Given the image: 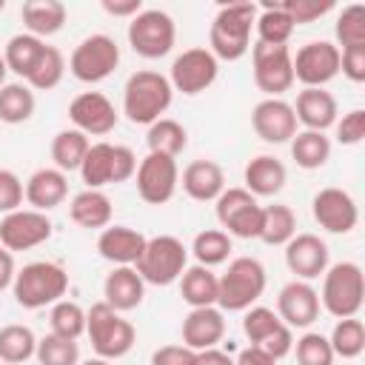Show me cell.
I'll list each match as a JSON object with an SVG mask.
<instances>
[{"label": "cell", "mask_w": 365, "mask_h": 365, "mask_svg": "<svg viewBox=\"0 0 365 365\" xmlns=\"http://www.w3.org/2000/svg\"><path fill=\"white\" fill-rule=\"evenodd\" d=\"M86 334H88L94 354L108 362L125 356L137 342L134 325L128 319H123V314L114 311L111 305H106L103 299L86 311Z\"/></svg>", "instance_id": "cell-6"}, {"label": "cell", "mask_w": 365, "mask_h": 365, "mask_svg": "<svg viewBox=\"0 0 365 365\" xmlns=\"http://www.w3.org/2000/svg\"><path fill=\"white\" fill-rule=\"evenodd\" d=\"M254 29H257L259 43L288 46V40H291V34H294L297 26H294V20L285 14V9L279 3H262V11L257 14Z\"/></svg>", "instance_id": "cell-36"}, {"label": "cell", "mask_w": 365, "mask_h": 365, "mask_svg": "<svg viewBox=\"0 0 365 365\" xmlns=\"http://www.w3.org/2000/svg\"><path fill=\"white\" fill-rule=\"evenodd\" d=\"M217 74H220V60L205 46H194V48H185L182 54L174 57L171 71H168V83L174 91L194 97L205 88H211Z\"/></svg>", "instance_id": "cell-14"}, {"label": "cell", "mask_w": 365, "mask_h": 365, "mask_svg": "<svg viewBox=\"0 0 365 365\" xmlns=\"http://www.w3.org/2000/svg\"><path fill=\"white\" fill-rule=\"evenodd\" d=\"M174 43H177V26L168 11L143 9L137 17L128 20V46L140 57L160 60L174 48Z\"/></svg>", "instance_id": "cell-9"}, {"label": "cell", "mask_w": 365, "mask_h": 365, "mask_svg": "<svg viewBox=\"0 0 365 365\" xmlns=\"http://www.w3.org/2000/svg\"><path fill=\"white\" fill-rule=\"evenodd\" d=\"M6 74H9V68H6V60H3V54H0V88L6 86Z\"/></svg>", "instance_id": "cell-58"}, {"label": "cell", "mask_w": 365, "mask_h": 365, "mask_svg": "<svg viewBox=\"0 0 365 365\" xmlns=\"http://www.w3.org/2000/svg\"><path fill=\"white\" fill-rule=\"evenodd\" d=\"M197 365H234V359L220 348H208L197 354Z\"/></svg>", "instance_id": "cell-57"}, {"label": "cell", "mask_w": 365, "mask_h": 365, "mask_svg": "<svg viewBox=\"0 0 365 365\" xmlns=\"http://www.w3.org/2000/svg\"><path fill=\"white\" fill-rule=\"evenodd\" d=\"M182 191L197 202H214L225 191V171L214 160H194L180 174Z\"/></svg>", "instance_id": "cell-26"}, {"label": "cell", "mask_w": 365, "mask_h": 365, "mask_svg": "<svg viewBox=\"0 0 365 365\" xmlns=\"http://www.w3.org/2000/svg\"><path fill=\"white\" fill-rule=\"evenodd\" d=\"M180 282V297L191 305V308H205V305H217V274L205 265H188L182 271Z\"/></svg>", "instance_id": "cell-31"}, {"label": "cell", "mask_w": 365, "mask_h": 365, "mask_svg": "<svg viewBox=\"0 0 365 365\" xmlns=\"http://www.w3.org/2000/svg\"><path fill=\"white\" fill-rule=\"evenodd\" d=\"M145 234L128 228V225H106L97 237V251L103 259L114 265H137L143 248H145Z\"/></svg>", "instance_id": "cell-25"}, {"label": "cell", "mask_w": 365, "mask_h": 365, "mask_svg": "<svg viewBox=\"0 0 365 365\" xmlns=\"http://www.w3.org/2000/svg\"><path fill=\"white\" fill-rule=\"evenodd\" d=\"M66 17H68V11L60 0H26L20 6V20L26 26V31L40 40L57 34L66 26Z\"/></svg>", "instance_id": "cell-30"}, {"label": "cell", "mask_w": 365, "mask_h": 365, "mask_svg": "<svg viewBox=\"0 0 365 365\" xmlns=\"http://www.w3.org/2000/svg\"><path fill=\"white\" fill-rule=\"evenodd\" d=\"M259 348H262L265 354H271V356L279 362L282 356H288V354L294 351V334H291V328L282 322L274 334H268V336L259 342Z\"/></svg>", "instance_id": "cell-52"}, {"label": "cell", "mask_w": 365, "mask_h": 365, "mask_svg": "<svg viewBox=\"0 0 365 365\" xmlns=\"http://www.w3.org/2000/svg\"><path fill=\"white\" fill-rule=\"evenodd\" d=\"M328 257H331L328 242L319 240L317 234H294L285 242V265L294 274V279L311 282L322 277L328 268Z\"/></svg>", "instance_id": "cell-20"}, {"label": "cell", "mask_w": 365, "mask_h": 365, "mask_svg": "<svg viewBox=\"0 0 365 365\" xmlns=\"http://www.w3.org/2000/svg\"><path fill=\"white\" fill-rule=\"evenodd\" d=\"M68 217L74 225L88 228V231H103L111 225V200L106 191L97 188H83L71 197L68 202Z\"/></svg>", "instance_id": "cell-29"}, {"label": "cell", "mask_w": 365, "mask_h": 365, "mask_svg": "<svg viewBox=\"0 0 365 365\" xmlns=\"http://www.w3.org/2000/svg\"><path fill=\"white\" fill-rule=\"evenodd\" d=\"M291 66L302 88H325L339 74V48L331 40H311L291 54Z\"/></svg>", "instance_id": "cell-15"}, {"label": "cell", "mask_w": 365, "mask_h": 365, "mask_svg": "<svg viewBox=\"0 0 365 365\" xmlns=\"http://www.w3.org/2000/svg\"><path fill=\"white\" fill-rule=\"evenodd\" d=\"M14 274H17V265H14V254L0 248V291L11 288L14 282Z\"/></svg>", "instance_id": "cell-56"}, {"label": "cell", "mask_w": 365, "mask_h": 365, "mask_svg": "<svg viewBox=\"0 0 365 365\" xmlns=\"http://www.w3.org/2000/svg\"><path fill=\"white\" fill-rule=\"evenodd\" d=\"M0 365H9V362H0Z\"/></svg>", "instance_id": "cell-61"}, {"label": "cell", "mask_w": 365, "mask_h": 365, "mask_svg": "<svg viewBox=\"0 0 365 365\" xmlns=\"http://www.w3.org/2000/svg\"><path fill=\"white\" fill-rule=\"evenodd\" d=\"M91 143L83 131L77 128H63L54 134L51 140V160H54V168H60L63 174L66 171H80L86 154H88Z\"/></svg>", "instance_id": "cell-34"}, {"label": "cell", "mask_w": 365, "mask_h": 365, "mask_svg": "<svg viewBox=\"0 0 365 365\" xmlns=\"http://www.w3.org/2000/svg\"><path fill=\"white\" fill-rule=\"evenodd\" d=\"M291 157L305 171L322 168L331 160V137L325 131H308V128H302V131H297L291 137Z\"/></svg>", "instance_id": "cell-32"}, {"label": "cell", "mask_w": 365, "mask_h": 365, "mask_svg": "<svg viewBox=\"0 0 365 365\" xmlns=\"http://www.w3.org/2000/svg\"><path fill=\"white\" fill-rule=\"evenodd\" d=\"M151 365H197V351L185 345H163L151 354Z\"/></svg>", "instance_id": "cell-53"}, {"label": "cell", "mask_w": 365, "mask_h": 365, "mask_svg": "<svg viewBox=\"0 0 365 365\" xmlns=\"http://www.w3.org/2000/svg\"><path fill=\"white\" fill-rule=\"evenodd\" d=\"M145 297V282L134 265H114L103 282V302L114 311H134Z\"/></svg>", "instance_id": "cell-23"}, {"label": "cell", "mask_w": 365, "mask_h": 365, "mask_svg": "<svg viewBox=\"0 0 365 365\" xmlns=\"http://www.w3.org/2000/svg\"><path fill=\"white\" fill-rule=\"evenodd\" d=\"M134 185H137V194L143 202L148 205H165L174 194H177V185H180V168H177V160L174 157H165V154H145L140 163H137V171H134Z\"/></svg>", "instance_id": "cell-13"}, {"label": "cell", "mask_w": 365, "mask_h": 365, "mask_svg": "<svg viewBox=\"0 0 365 365\" xmlns=\"http://www.w3.org/2000/svg\"><path fill=\"white\" fill-rule=\"evenodd\" d=\"M251 71L259 91L268 97H279L294 86V66H291V48L288 46H268L254 43L251 46Z\"/></svg>", "instance_id": "cell-12"}, {"label": "cell", "mask_w": 365, "mask_h": 365, "mask_svg": "<svg viewBox=\"0 0 365 365\" xmlns=\"http://www.w3.org/2000/svg\"><path fill=\"white\" fill-rule=\"evenodd\" d=\"M34 359L40 365H80V345H77V339L46 334L43 339H37Z\"/></svg>", "instance_id": "cell-44"}, {"label": "cell", "mask_w": 365, "mask_h": 365, "mask_svg": "<svg viewBox=\"0 0 365 365\" xmlns=\"http://www.w3.org/2000/svg\"><path fill=\"white\" fill-rule=\"evenodd\" d=\"M331 351L334 356H342V359H356L362 351H365V325L359 317H345V319H336L331 336Z\"/></svg>", "instance_id": "cell-41"}, {"label": "cell", "mask_w": 365, "mask_h": 365, "mask_svg": "<svg viewBox=\"0 0 365 365\" xmlns=\"http://www.w3.org/2000/svg\"><path fill=\"white\" fill-rule=\"evenodd\" d=\"M234 365H277V359L271 354H265L259 345H248V348H242L237 354Z\"/></svg>", "instance_id": "cell-55"}, {"label": "cell", "mask_w": 365, "mask_h": 365, "mask_svg": "<svg viewBox=\"0 0 365 365\" xmlns=\"http://www.w3.org/2000/svg\"><path fill=\"white\" fill-rule=\"evenodd\" d=\"M279 6L294 20V26H299V23H314L325 17L334 9V0H282Z\"/></svg>", "instance_id": "cell-48"}, {"label": "cell", "mask_w": 365, "mask_h": 365, "mask_svg": "<svg viewBox=\"0 0 365 365\" xmlns=\"http://www.w3.org/2000/svg\"><path fill=\"white\" fill-rule=\"evenodd\" d=\"M285 180H288V171L282 165V160L271 157V154H257L245 163V171H242V182H245V191L254 194V197H274L285 188Z\"/></svg>", "instance_id": "cell-28"}, {"label": "cell", "mask_w": 365, "mask_h": 365, "mask_svg": "<svg viewBox=\"0 0 365 365\" xmlns=\"http://www.w3.org/2000/svg\"><path fill=\"white\" fill-rule=\"evenodd\" d=\"M37 351V336L29 325H3L0 328V362L9 365H23L34 356Z\"/></svg>", "instance_id": "cell-37"}, {"label": "cell", "mask_w": 365, "mask_h": 365, "mask_svg": "<svg viewBox=\"0 0 365 365\" xmlns=\"http://www.w3.org/2000/svg\"><path fill=\"white\" fill-rule=\"evenodd\" d=\"M48 322H51V334L66 336V339H80L86 334V311L74 299L54 302L51 314H48Z\"/></svg>", "instance_id": "cell-43"}, {"label": "cell", "mask_w": 365, "mask_h": 365, "mask_svg": "<svg viewBox=\"0 0 365 365\" xmlns=\"http://www.w3.org/2000/svg\"><path fill=\"white\" fill-rule=\"evenodd\" d=\"M217 222L228 237L259 240L262 231V205L245 188H225L217 200Z\"/></svg>", "instance_id": "cell-11"}, {"label": "cell", "mask_w": 365, "mask_h": 365, "mask_svg": "<svg viewBox=\"0 0 365 365\" xmlns=\"http://www.w3.org/2000/svg\"><path fill=\"white\" fill-rule=\"evenodd\" d=\"M339 71L351 83H365V46L339 48Z\"/></svg>", "instance_id": "cell-51"}, {"label": "cell", "mask_w": 365, "mask_h": 365, "mask_svg": "<svg viewBox=\"0 0 365 365\" xmlns=\"http://www.w3.org/2000/svg\"><path fill=\"white\" fill-rule=\"evenodd\" d=\"M34 91L26 83H6L0 88V123L20 125L34 114Z\"/></svg>", "instance_id": "cell-38"}, {"label": "cell", "mask_w": 365, "mask_h": 365, "mask_svg": "<svg viewBox=\"0 0 365 365\" xmlns=\"http://www.w3.org/2000/svg\"><path fill=\"white\" fill-rule=\"evenodd\" d=\"M294 351H297V365H334L336 359L328 336H322L319 331H305L294 342Z\"/></svg>", "instance_id": "cell-46"}, {"label": "cell", "mask_w": 365, "mask_h": 365, "mask_svg": "<svg viewBox=\"0 0 365 365\" xmlns=\"http://www.w3.org/2000/svg\"><path fill=\"white\" fill-rule=\"evenodd\" d=\"M80 365H111L108 359H100V356H94V359H86V362H80Z\"/></svg>", "instance_id": "cell-59"}, {"label": "cell", "mask_w": 365, "mask_h": 365, "mask_svg": "<svg viewBox=\"0 0 365 365\" xmlns=\"http://www.w3.org/2000/svg\"><path fill=\"white\" fill-rule=\"evenodd\" d=\"M251 128L259 140L279 145V143H291V137L297 134V117L291 103H285L282 97H265L254 106L251 111Z\"/></svg>", "instance_id": "cell-19"}, {"label": "cell", "mask_w": 365, "mask_h": 365, "mask_svg": "<svg viewBox=\"0 0 365 365\" xmlns=\"http://www.w3.org/2000/svg\"><path fill=\"white\" fill-rule=\"evenodd\" d=\"M279 325H282V319H279L271 308H265V305H251V308H245V314H242V334L248 336L251 345H259V342H262L268 334H274Z\"/></svg>", "instance_id": "cell-47"}, {"label": "cell", "mask_w": 365, "mask_h": 365, "mask_svg": "<svg viewBox=\"0 0 365 365\" xmlns=\"http://www.w3.org/2000/svg\"><path fill=\"white\" fill-rule=\"evenodd\" d=\"M63 74H66V57H63V51L54 48V46H46L43 54H40V60H37V66L26 77V86L31 91H51V88L60 86Z\"/></svg>", "instance_id": "cell-42"}, {"label": "cell", "mask_w": 365, "mask_h": 365, "mask_svg": "<svg viewBox=\"0 0 365 365\" xmlns=\"http://www.w3.org/2000/svg\"><path fill=\"white\" fill-rule=\"evenodd\" d=\"M317 294H319V308H325L331 317H336V319L356 317L365 302V274L351 259L334 262L325 268L322 291H317Z\"/></svg>", "instance_id": "cell-5"}, {"label": "cell", "mask_w": 365, "mask_h": 365, "mask_svg": "<svg viewBox=\"0 0 365 365\" xmlns=\"http://www.w3.org/2000/svg\"><path fill=\"white\" fill-rule=\"evenodd\" d=\"M334 34H336V48H348V46H365V6L354 3V6H345L336 17V26H334Z\"/></svg>", "instance_id": "cell-45"}, {"label": "cell", "mask_w": 365, "mask_h": 365, "mask_svg": "<svg viewBox=\"0 0 365 365\" xmlns=\"http://www.w3.org/2000/svg\"><path fill=\"white\" fill-rule=\"evenodd\" d=\"M174 100V88L165 74L154 68L134 71L123 86V114L134 125H151L157 123Z\"/></svg>", "instance_id": "cell-2"}, {"label": "cell", "mask_w": 365, "mask_h": 365, "mask_svg": "<svg viewBox=\"0 0 365 365\" xmlns=\"http://www.w3.org/2000/svg\"><path fill=\"white\" fill-rule=\"evenodd\" d=\"M294 234H297V214H294L291 205H282V202L262 205V231H259V240L265 245H285Z\"/></svg>", "instance_id": "cell-39"}, {"label": "cell", "mask_w": 365, "mask_h": 365, "mask_svg": "<svg viewBox=\"0 0 365 365\" xmlns=\"http://www.w3.org/2000/svg\"><path fill=\"white\" fill-rule=\"evenodd\" d=\"M3 9H6V0H0V11H3Z\"/></svg>", "instance_id": "cell-60"}, {"label": "cell", "mask_w": 365, "mask_h": 365, "mask_svg": "<svg viewBox=\"0 0 365 365\" xmlns=\"http://www.w3.org/2000/svg\"><path fill=\"white\" fill-rule=\"evenodd\" d=\"M188 268V248L174 234H157L145 240V248L134 265L145 285H171Z\"/></svg>", "instance_id": "cell-7"}, {"label": "cell", "mask_w": 365, "mask_h": 365, "mask_svg": "<svg viewBox=\"0 0 365 365\" xmlns=\"http://www.w3.org/2000/svg\"><path fill=\"white\" fill-rule=\"evenodd\" d=\"M26 191H23V180L11 171V168H0V214H11L23 205Z\"/></svg>", "instance_id": "cell-49"}, {"label": "cell", "mask_w": 365, "mask_h": 365, "mask_svg": "<svg viewBox=\"0 0 365 365\" xmlns=\"http://www.w3.org/2000/svg\"><path fill=\"white\" fill-rule=\"evenodd\" d=\"M334 125H336V143H342V145H359L365 140V111L362 108L342 114V120H336Z\"/></svg>", "instance_id": "cell-50"}, {"label": "cell", "mask_w": 365, "mask_h": 365, "mask_svg": "<svg viewBox=\"0 0 365 365\" xmlns=\"http://www.w3.org/2000/svg\"><path fill=\"white\" fill-rule=\"evenodd\" d=\"M117 66H120V46L108 34L83 37L68 57V71L80 83H103L117 71Z\"/></svg>", "instance_id": "cell-10"}, {"label": "cell", "mask_w": 365, "mask_h": 365, "mask_svg": "<svg viewBox=\"0 0 365 365\" xmlns=\"http://www.w3.org/2000/svg\"><path fill=\"white\" fill-rule=\"evenodd\" d=\"M68 120L86 137H106L117 128V108L103 91H83L68 103Z\"/></svg>", "instance_id": "cell-18"}, {"label": "cell", "mask_w": 365, "mask_h": 365, "mask_svg": "<svg viewBox=\"0 0 365 365\" xmlns=\"http://www.w3.org/2000/svg\"><path fill=\"white\" fill-rule=\"evenodd\" d=\"M100 6H103L106 14H111V17H128V20L143 11V0H103Z\"/></svg>", "instance_id": "cell-54"}, {"label": "cell", "mask_w": 365, "mask_h": 365, "mask_svg": "<svg viewBox=\"0 0 365 365\" xmlns=\"http://www.w3.org/2000/svg\"><path fill=\"white\" fill-rule=\"evenodd\" d=\"M43 48H46V40H40V37H34V34H29V31L9 37V43H6V48H3L6 68L14 71L17 77H23V83H26V77H29L31 68L37 66Z\"/></svg>", "instance_id": "cell-33"}, {"label": "cell", "mask_w": 365, "mask_h": 365, "mask_svg": "<svg viewBox=\"0 0 365 365\" xmlns=\"http://www.w3.org/2000/svg\"><path fill=\"white\" fill-rule=\"evenodd\" d=\"M66 291H68V274L63 265H57L51 259H37V262L23 265L11 282L14 302L26 311L54 305L66 297Z\"/></svg>", "instance_id": "cell-3"}, {"label": "cell", "mask_w": 365, "mask_h": 365, "mask_svg": "<svg viewBox=\"0 0 365 365\" xmlns=\"http://www.w3.org/2000/svg\"><path fill=\"white\" fill-rule=\"evenodd\" d=\"M134 171H137V154L128 145H111L106 140L91 143V148L80 165V177L86 182V188H97V191H103L106 185L131 180Z\"/></svg>", "instance_id": "cell-8"}, {"label": "cell", "mask_w": 365, "mask_h": 365, "mask_svg": "<svg viewBox=\"0 0 365 365\" xmlns=\"http://www.w3.org/2000/svg\"><path fill=\"white\" fill-rule=\"evenodd\" d=\"M291 108H294L297 123H302L308 131H328L339 114L336 97L325 88H302Z\"/></svg>", "instance_id": "cell-24"}, {"label": "cell", "mask_w": 365, "mask_h": 365, "mask_svg": "<svg viewBox=\"0 0 365 365\" xmlns=\"http://www.w3.org/2000/svg\"><path fill=\"white\" fill-rule=\"evenodd\" d=\"M231 251H234V242L222 228H205L191 242V254H194L197 265H205V268L222 265L231 257Z\"/></svg>", "instance_id": "cell-40"}, {"label": "cell", "mask_w": 365, "mask_h": 365, "mask_svg": "<svg viewBox=\"0 0 365 365\" xmlns=\"http://www.w3.org/2000/svg\"><path fill=\"white\" fill-rule=\"evenodd\" d=\"M145 143H148L151 154H165V157L177 160V154H182L185 145H188V131H185L182 123H177L171 117H160L157 123L148 125Z\"/></svg>", "instance_id": "cell-35"}, {"label": "cell", "mask_w": 365, "mask_h": 365, "mask_svg": "<svg viewBox=\"0 0 365 365\" xmlns=\"http://www.w3.org/2000/svg\"><path fill=\"white\" fill-rule=\"evenodd\" d=\"M225 336V314L217 305L191 308L182 319V345L191 351H208L217 348V342Z\"/></svg>", "instance_id": "cell-22"}, {"label": "cell", "mask_w": 365, "mask_h": 365, "mask_svg": "<svg viewBox=\"0 0 365 365\" xmlns=\"http://www.w3.org/2000/svg\"><path fill=\"white\" fill-rule=\"evenodd\" d=\"M257 20L254 3H222L208 29V51L217 60H242L251 51V29Z\"/></svg>", "instance_id": "cell-1"}, {"label": "cell", "mask_w": 365, "mask_h": 365, "mask_svg": "<svg viewBox=\"0 0 365 365\" xmlns=\"http://www.w3.org/2000/svg\"><path fill=\"white\" fill-rule=\"evenodd\" d=\"M26 202L34 208V211H51L57 205H63V200L68 197V177L60 171V168H37L26 185Z\"/></svg>", "instance_id": "cell-27"}, {"label": "cell", "mask_w": 365, "mask_h": 365, "mask_svg": "<svg viewBox=\"0 0 365 365\" xmlns=\"http://www.w3.org/2000/svg\"><path fill=\"white\" fill-rule=\"evenodd\" d=\"M54 225L48 214L34 211V208H17L11 214H3L0 220V242L6 251H29L43 245L51 237Z\"/></svg>", "instance_id": "cell-16"}, {"label": "cell", "mask_w": 365, "mask_h": 365, "mask_svg": "<svg viewBox=\"0 0 365 365\" xmlns=\"http://www.w3.org/2000/svg\"><path fill=\"white\" fill-rule=\"evenodd\" d=\"M311 214L319 222V228H325L328 234H351L359 222V208L356 200L336 185L319 188L311 200Z\"/></svg>", "instance_id": "cell-17"}, {"label": "cell", "mask_w": 365, "mask_h": 365, "mask_svg": "<svg viewBox=\"0 0 365 365\" xmlns=\"http://www.w3.org/2000/svg\"><path fill=\"white\" fill-rule=\"evenodd\" d=\"M277 317L288 328H311L319 319V294L311 282L291 279L279 288L277 297Z\"/></svg>", "instance_id": "cell-21"}, {"label": "cell", "mask_w": 365, "mask_h": 365, "mask_svg": "<svg viewBox=\"0 0 365 365\" xmlns=\"http://www.w3.org/2000/svg\"><path fill=\"white\" fill-rule=\"evenodd\" d=\"M265 268L257 257H237L228 262L225 274L217 277V308L225 311H245L257 305L265 291Z\"/></svg>", "instance_id": "cell-4"}]
</instances>
